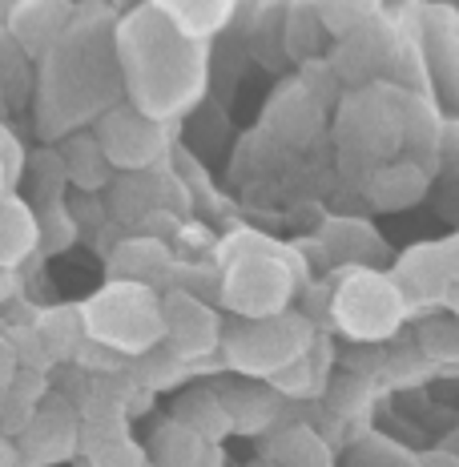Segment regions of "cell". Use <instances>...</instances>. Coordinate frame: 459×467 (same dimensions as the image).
Here are the masks:
<instances>
[{
  "label": "cell",
  "mask_w": 459,
  "mask_h": 467,
  "mask_svg": "<svg viewBox=\"0 0 459 467\" xmlns=\"http://www.w3.org/2000/svg\"><path fill=\"white\" fill-rule=\"evenodd\" d=\"M117 69L141 113L170 121L206 89V41L173 25L158 0H145L117 21Z\"/></svg>",
  "instance_id": "obj_1"
},
{
  "label": "cell",
  "mask_w": 459,
  "mask_h": 467,
  "mask_svg": "<svg viewBox=\"0 0 459 467\" xmlns=\"http://www.w3.org/2000/svg\"><path fill=\"white\" fill-rule=\"evenodd\" d=\"M85 327L93 338H101L113 350H130V355H145V350L162 347L165 338V310L153 298L145 282H110L105 295H97L85 306Z\"/></svg>",
  "instance_id": "obj_2"
},
{
  "label": "cell",
  "mask_w": 459,
  "mask_h": 467,
  "mask_svg": "<svg viewBox=\"0 0 459 467\" xmlns=\"http://www.w3.org/2000/svg\"><path fill=\"white\" fill-rule=\"evenodd\" d=\"M222 295L242 318H275L287 310L290 295H295V275L282 266L275 242L254 238L246 254L230 262Z\"/></svg>",
  "instance_id": "obj_3"
},
{
  "label": "cell",
  "mask_w": 459,
  "mask_h": 467,
  "mask_svg": "<svg viewBox=\"0 0 459 467\" xmlns=\"http://www.w3.org/2000/svg\"><path fill=\"white\" fill-rule=\"evenodd\" d=\"M407 310V295L399 278H383L375 270H355L335 295V318L355 338H383L399 327Z\"/></svg>",
  "instance_id": "obj_4"
},
{
  "label": "cell",
  "mask_w": 459,
  "mask_h": 467,
  "mask_svg": "<svg viewBox=\"0 0 459 467\" xmlns=\"http://www.w3.org/2000/svg\"><path fill=\"white\" fill-rule=\"evenodd\" d=\"M310 338L307 318L298 315H275V318H254L238 335L226 338V358L242 367V371H262L278 375L282 367L298 363L302 347Z\"/></svg>",
  "instance_id": "obj_5"
},
{
  "label": "cell",
  "mask_w": 459,
  "mask_h": 467,
  "mask_svg": "<svg viewBox=\"0 0 459 467\" xmlns=\"http://www.w3.org/2000/svg\"><path fill=\"white\" fill-rule=\"evenodd\" d=\"M97 141H101V150L110 153L113 165H125V170L133 165V170H141V165H150L162 153L165 121L141 113L133 101L113 105V109H105L101 121H97Z\"/></svg>",
  "instance_id": "obj_6"
},
{
  "label": "cell",
  "mask_w": 459,
  "mask_h": 467,
  "mask_svg": "<svg viewBox=\"0 0 459 467\" xmlns=\"http://www.w3.org/2000/svg\"><path fill=\"white\" fill-rule=\"evenodd\" d=\"M395 53L399 41L387 28V21H370L367 28L350 36H339V48L330 57V69H335V81L350 85V89H363V85H379L383 77H391L395 69Z\"/></svg>",
  "instance_id": "obj_7"
},
{
  "label": "cell",
  "mask_w": 459,
  "mask_h": 467,
  "mask_svg": "<svg viewBox=\"0 0 459 467\" xmlns=\"http://www.w3.org/2000/svg\"><path fill=\"white\" fill-rule=\"evenodd\" d=\"M77 16L73 0H16L5 16V28L21 41L28 57H48L53 45L69 33Z\"/></svg>",
  "instance_id": "obj_8"
},
{
  "label": "cell",
  "mask_w": 459,
  "mask_h": 467,
  "mask_svg": "<svg viewBox=\"0 0 459 467\" xmlns=\"http://www.w3.org/2000/svg\"><path fill=\"white\" fill-rule=\"evenodd\" d=\"M459 278V242H427L407 250L399 262V286L423 295L427 303H443L447 286Z\"/></svg>",
  "instance_id": "obj_9"
},
{
  "label": "cell",
  "mask_w": 459,
  "mask_h": 467,
  "mask_svg": "<svg viewBox=\"0 0 459 467\" xmlns=\"http://www.w3.org/2000/svg\"><path fill=\"white\" fill-rule=\"evenodd\" d=\"M162 310H165V347L178 350L182 358L206 355L218 343V318L193 295H170Z\"/></svg>",
  "instance_id": "obj_10"
},
{
  "label": "cell",
  "mask_w": 459,
  "mask_h": 467,
  "mask_svg": "<svg viewBox=\"0 0 459 467\" xmlns=\"http://www.w3.org/2000/svg\"><path fill=\"white\" fill-rule=\"evenodd\" d=\"M423 190H427V173L412 161L383 165V170H375V178H370V198H375V206H383V210L412 206V202L423 198Z\"/></svg>",
  "instance_id": "obj_11"
},
{
  "label": "cell",
  "mask_w": 459,
  "mask_h": 467,
  "mask_svg": "<svg viewBox=\"0 0 459 467\" xmlns=\"http://www.w3.org/2000/svg\"><path fill=\"white\" fill-rule=\"evenodd\" d=\"M33 327H37V335H41L48 358H73L77 350H81V338L89 335V327H85V315L77 306H53V310H45V315L37 318Z\"/></svg>",
  "instance_id": "obj_12"
},
{
  "label": "cell",
  "mask_w": 459,
  "mask_h": 467,
  "mask_svg": "<svg viewBox=\"0 0 459 467\" xmlns=\"http://www.w3.org/2000/svg\"><path fill=\"white\" fill-rule=\"evenodd\" d=\"M170 266V250L153 238H130L110 262V275L117 282H153V275Z\"/></svg>",
  "instance_id": "obj_13"
},
{
  "label": "cell",
  "mask_w": 459,
  "mask_h": 467,
  "mask_svg": "<svg viewBox=\"0 0 459 467\" xmlns=\"http://www.w3.org/2000/svg\"><path fill=\"white\" fill-rule=\"evenodd\" d=\"M158 5L173 25L185 28L190 36H202V41L210 33H218L234 13V0H158Z\"/></svg>",
  "instance_id": "obj_14"
},
{
  "label": "cell",
  "mask_w": 459,
  "mask_h": 467,
  "mask_svg": "<svg viewBox=\"0 0 459 467\" xmlns=\"http://www.w3.org/2000/svg\"><path fill=\"white\" fill-rule=\"evenodd\" d=\"M310 8H315V16L327 28V36H335V41L359 33V28H367L370 21L383 16L379 0H310Z\"/></svg>",
  "instance_id": "obj_15"
},
{
  "label": "cell",
  "mask_w": 459,
  "mask_h": 467,
  "mask_svg": "<svg viewBox=\"0 0 459 467\" xmlns=\"http://www.w3.org/2000/svg\"><path fill=\"white\" fill-rule=\"evenodd\" d=\"M41 238V222L28 213L21 202H5L0 206V266L21 262Z\"/></svg>",
  "instance_id": "obj_16"
},
{
  "label": "cell",
  "mask_w": 459,
  "mask_h": 467,
  "mask_svg": "<svg viewBox=\"0 0 459 467\" xmlns=\"http://www.w3.org/2000/svg\"><path fill=\"white\" fill-rule=\"evenodd\" d=\"M65 178H73L77 186L93 190L101 186V173H105V161H110V153L101 150V141H97V133H81V138H73L65 145Z\"/></svg>",
  "instance_id": "obj_17"
},
{
  "label": "cell",
  "mask_w": 459,
  "mask_h": 467,
  "mask_svg": "<svg viewBox=\"0 0 459 467\" xmlns=\"http://www.w3.org/2000/svg\"><path fill=\"white\" fill-rule=\"evenodd\" d=\"M178 420L190 427V431H198L202 440H210V427H206V420H218V423H226V427H234V420H230V407H222L214 395H206V391H198V395H190L182 403V411H178Z\"/></svg>",
  "instance_id": "obj_18"
},
{
  "label": "cell",
  "mask_w": 459,
  "mask_h": 467,
  "mask_svg": "<svg viewBox=\"0 0 459 467\" xmlns=\"http://www.w3.org/2000/svg\"><path fill=\"white\" fill-rule=\"evenodd\" d=\"M419 343L432 358H455L459 355V323L452 318H435L419 330Z\"/></svg>",
  "instance_id": "obj_19"
},
{
  "label": "cell",
  "mask_w": 459,
  "mask_h": 467,
  "mask_svg": "<svg viewBox=\"0 0 459 467\" xmlns=\"http://www.w3.org/2000/svg\"><path fill=\"white\" fill-rule=\"evenodd\" d=\"M16 367H21V358H16V347L8 343V338H0V399L13 391V383H16Z\"/></svg>",
  "instance_id": "obj_20"
},
{
  "label": "cell",
  "mask_w": 459,
  "mask_h": 467,
  "mask_svg": "<svg viewBox=\"0 0 459 467\" xmlns=\"http://www.w3.org/2000/svg\"><path fill=\"white\" fill-rule=\"evenodd\" d=\"M383 5V13H403V8H412L415 0H379Z\"/></svg>",
  "instance_id": "obj_21"
},
{
  "label": "cell",
  "mask_w": 459,
  "mask_h": 467,
  "mask_svg": "<svg viewBox=\"0 0 459 467\" xmlns=\"http://www.w3.org/2000/svg\"><path fill=\"white\" fill-rule=\"evenodd\" d=\"M443 303H447V306H452V310H455V315H459V278L452 282V286H447V295H443Z\"/></svg>",
  "instance_id": "obj_22"
},
{
  "label": "cell",
  "mask_w": 459,
  "mask_h": 467,
  "mask_svg": "<svg viewBox=\"0 0 459 467\" xmlns=\"http://www.w3.org/2000/svg\"><path fill=\"white\" fill-rule=\"evenodd\" d=\"M8 178H13V170H8V161L0 158V193H5V186H8Z\"/></svg>",
  "instance_id": "obj_23"
}]
</instances>
